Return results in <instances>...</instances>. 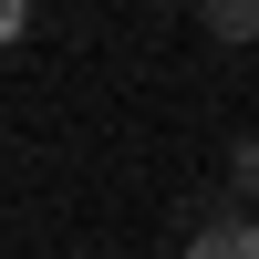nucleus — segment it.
Listing matches in <instances>:
<instances>
[{"label":"nucleus","instance_id":"f03ea898","mask_svg":"<svg viewBox=\"0 0 259 259\" xmlns=\"http://www.w3.org/2000/svg\"><path fill=\"white\" fill-rule=\"evenodd\" d=\"M207 41H259V0H207Z\"/></svg>","mask_w":259,"mask_h":259},{"label":"nucleus","instance_id":"39448f33","mask_svg":"<svg viewBox=\"0 0 259 259\" xmlns=\"http://www.w3.org/2000/svg\"><path fill=\"white\" fill-rule=\"evenodd\" d=\"M104 259H124V249H104Z\"/></svg>","mask_w":259,"mask_h":259},{"label":"nucleus","instance_id":"f257e3e1","mask_svg":"<svg viewBox=\"0 0 259 259\" xmlns=\"http://www.w3.org/2000/svg\"><path fill=\"white\" fill-rule=\"evenodd\" d=\"M187 259H259V218H249V207H218V218H197Z\"/></svg>","mask_w":259,"mask_h":259},{"label":"nucleus","instance_id":"7ed1b4c3","mask_svg":"<svg viewBox=\"0 0 259 259\" xmlns=\"http://www.w3.org/2000/svg\"><path fill=\"white\" fill-rule=\"evenodd\" d=\"M228 197H239V207H259V135H239V145H228Z\"/></svg>","mask_w":259,"mask_h":259},{"label":"nucleus","instance_id":"20e7f679","mask_svg":"<svg viewBox=\"0 0 259 259\" xmlns=\"http://www.w3.org/2000/svg\"><path fill=\"white\" fill-rule=\"evenodd\" d=\"M21 31H31V11H11V0H0V41H21Z\"/></svg>","mask_w":259,"mask_h":259}]
</instances>
